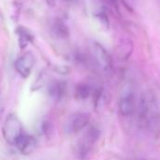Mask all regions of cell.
Masks as SVG:
<instances>
[{
  "instance_id": "obj_1",
  "label": "cell",
  "mask_w": 160,
  "mask_h": 160,
  "mask_svg": "<svg viewBox=\"0 0 160 160\" xmlns=\"http://www.w3.org/2000/svg\"><path fill=\"white\" fill-rule=\"evenodd\" d=\"M139 123L152 133H160V104L151 94L141 98L139 110Z\"/></svg>"
},
{
  "instance_id": "obj_2",
  "label": "cell",
  "mask_w": 160,
  "mask_h": 160,
  "mask_svg": "<svg viewBox=\"0 0 160 160\" xmlns=\"http://www.w3.org/2000/svg\"><path fill=\"white\" fill-rule=\"evenodd\" d=\"M23 133V128L20 119L15 114H8L3 126V137L5 141L10 145H15L17 140Z\"/></svg>"
},
{
  "instance_id": "obj_3",
  "label": "cell",
  "mask_w": 160,
  "mask_h": 160,
  "mask_svg": "<svg viewBox=\"0 0 160 160\" xmlns=\"http://www.w3.org/2000/svg\"><path fill=\"white\" fill-rule=\"evenodd\" d=\"M90 122V114L87 112H78L73 114L67 123V131L68 133H78L84 129Z\"/></svg>"
},
{
  "instance_id": "obj_4",
  "label": "cell",
  "mask_w": 160,
  "mask_h": 160,
  "mask_svg": "<svg viewBox=\"0 0 160 160\" xmlns=\"http://www.w3.org/2000/svg\"><path fill=\"white\" fill-rule=\"evenodd\" d=\"M35 56L31 52H25L15 62V69L22 78H27L35 66Z\"/></svg>"
},
{
  "instance_id": "obj_5",
  "label": "cell",
  "mask_w": 160,
  "mask_h": 160,
  "mask_svg": "<svg viewBox=\"0 0 160 160\" xmlns=\"http://www.w3.org/2000/svg\"><path fill=\"white\" fill-rule=\"evenodd\" d=\"M98 137H99V131L96 128H90L86 131V133L84 134L82 140L79 144V154L82 158L85 157L88 154L91 147L98 140Z\"/></svg>"
},
{
  "instance_id": "obj_6",
  "label": "cell",
  "mask_w": 160,
  "mask_h": 160,
  "mask_svg": "<svg viewBox=\"0 0 160 160\" xmlns=\"http://www.w3.org/2000/svg\"><path fill=\"white\" fill-rule=\"evenodd\" d=\"M118 110L121 115L127 117L130 116L136 110V98L132 92L124 93L118 102Z\"/></svg>"
},
{
  "instance_id": "obj_7",
  "label": "cell",
  "mask_w": 160,
  "mask_h": 160,
  "mask_svg": "<svg viewBox=\"0 0 160 160\" xmlns=\"http://www.w3.org/2000/svg\"><path fill=\"white\" fill-rule=\"evenodd\" d=\"M15 146L22 155H29L37 148V141L33 136L23 133L16 142Z\"/></svg>"
},
{
  "instance_id": "obj_8",
  "label": "cell",
  "mask_w": 160,
  "mask_h": 160,
  "mask_svg": "<svg viewBox=\"0 0 160 160\" xmlns=\"http://www.w3.org/2000/svg\"><path fill=\"white\" fill-rule=\"evenodd\" d=\"M93 52H94V58L97 64L98 65V67L104 71L109 70L112 66V61L106 51L100 45L95 44Z\"/></svg>"
},
{
  "instance_id": "obj_9",
  "label": "cell",
  "mask_w": 160,
  "mask_h": 160,
  "mask_svg": "<svg viewBox=\"0 0 160 160\" xmlns=\"http://www.w3.org/2000/svg\"><path fill=\"white\" fill-rule=\"evenodd\" d=\"M66 82L63 81H53L50 83L48 87V93L52 98L55 100H60L66 93Z\"/></svg>"
},
{
  "instance_id": "obj_10",
  "label": "cell",
  "mask_w": 160,
  "mask_h": 160,
  "mask_svg": "<svg viewBox=\"0 0 160 160\" xmlns=\"http://www.w3.org/2000/svg\"><path fill=\"white\" fill-rule=\"evenodd\" d=\"M16 34L18 36V42L21 49H24L29 43L33 42L34 35L28 28L20 26L16 29Z\"/></svg>"
},
{
  "instance_id": "obj_11",
  "label": "cell",
  "mask_w": 160,
  "mask_h": 160,
  "mask_svg": "<svg viewBox=\"0 0 160 160\" xmlns=\"http://www.w3.org/2000/svg\"><path fill=\"white\" fill-rule=\"evenodd\" d=\"M91 95V87L88 84H79L75 89V98L80 100L88 98Z\"/></svg>"
},
{
  "instance_id": "obj_12",
  "label": "cell",
  "mask_w": 160,
  "mask_h": 160,
  "mask_svg": "<svg viewBox=\"0 0 160 160\" xmlns=\"http://www.w3.org/2000/svg\"><path fill=\"white\" fill-rule=\"evenodd\" d=\"M52 30H53L54 33H55L58 37H60V38H66V37L68 35V31L67 26H66L61 21H56V22L53 23Z\"/></svg>"
}]
</instances>
